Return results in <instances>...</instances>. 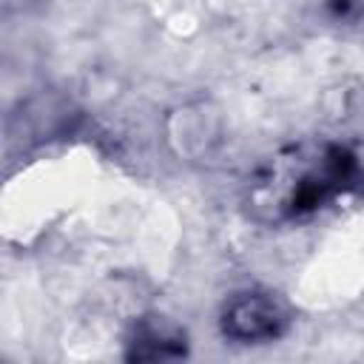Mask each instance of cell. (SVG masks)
Returning a JSON list of instances; mask_svg holds the SVG:
<instances>
[{
	"label": "cell",
	"instance_id": "cell-1",
	"mask_svg": "<svg viewBox=\"0 0 364 364\" xmlns=\"http://www.w3.org/2000/svg\"><path fill=\"white\" fill-rule=\"evenodd\" d=\"M282 321L284 318L270 299L245 296V299L233 301L230 310L225 313V333L233 338H242V341H259V338L276 336Z\"/></svg>",
	"mask_w": 364,
	"mask_h": 364
}]
</instances>
